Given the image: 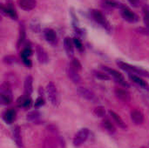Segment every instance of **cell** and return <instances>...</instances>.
I'll return each instance as SVG.
<instances>
[{"instance_id":"44dd1931","label":"cell","mask_w":149,"mask_h":148,"mask_svg":"<svg viewBox=\"0 0 149 148\" xmlns=\"http://www.w3.org/2000/svg\"><path fill=\"white\" fill-rule=\"evenodd\" d=\"M2 10L3 13H5L7 16H9L10 17H11L12 19H17V11L15 10V9L12 6L7 5L5 7H2Z\"/></svg>"},{"instance_id":"8d00e7d4","label":"cell","mask_w":149,"mask_h":148,"mask_svg":"<svg viewBox=\"0 0 149 148\" xmlns=\"http://www.w3.org/2000/svg\"><path fill=\"white\" fill-rule=\"evenodd\" d=\"M21 58H22L24 64L27 67H31V59H30V57L21 56Z\"/></svg>"},{"instance_id":"d590c367","label":"cell","mask_w":149,"mask_h":148,"mask_svg":"<svg viewBox=\"0 0 149 148\" xmlns=\"http://www.w3.org/2000/svg\"><path fill=\"white\" fill-rule=\"evenodd\" d=\"M43 105H45L44 97L39 95V97L37 99V100H36V102H35V106H36V107H38V106H43Z\"/></svg>"},{"instance_id":"277c9868","label":"cell","mask_w":149,"mask_h":148,"mask_svg":"<svg viewBox=\"0 0 149 148\" xmlns=\"http://www.w3.org/2000/svg\"><path fill=\"white\" fill-rule=\"evenodd\" d=\"M92 17L99 24H100L102 27L106 28L107 30L110 31V24L109 22L107 20V17H105V15L99 10H93L91 11Z\"/></svg>"},{"instance_id":"cb8c5ba5","label":"cell","mask_w":149,"mask_h":148,"mask_svg":"<svg viewBox=\"0 0 149 148\" xmlns=\"http://www.w3.org/2000/svg\"><path fill=\"white\" fill-rule=\"evenodd\" d=\"M130 78H131V79L135 83V84H137L138 85H140L141 87H142V88H148V85L147 84V82L146 81H144L140 76H137V75H131L130 76Z\"/></svg>"},{"instance_id":"484cf974","label":"cell","mask_w":149,"mask_h":148,"mask_svg":"<svg viewBox=\"0 0 149 148\" xmlns=\"http://www.w3.org/2000/svg\"><path fill=\"white\" fill-rule=\"evenodd\" d=\"M93 74H94V76H95L97 79H100V80H105V81H107V80H110V79H111L110 75H109L108 73H107L106 72H100V71H93Z\"/></svg>"},{"instance_id":"7a4b0ae2","label":"cell","mask_w":149,"mask_h":148,"mask_svg":"<svg viewBox=\"0 0 149 148\" xmlns=\"http://www.w3.org/2000/svg\"><path fill=\"white\" fill-rule=\"evenodd\" d=\"M12 101V92L9 82H3L0 88V102L2 105H9Z\"/></svg>"},{"instance_id":"4fadbf2b","label":"cell","mask_w":149,"mask_h":148,"mask_svg":"<svg viewBox=\"0 0 149 148\" xmlns=\"http://www.w3.org/2000/svg\"><path fill=\"white\" fill-rule=\"evenodd\" d=\"M19 7L26 11L33 10L36 5H37V1L36 0H19L18 1Z\"/></svg>"},{"instance_id":"ba28073f","label":"cell","mask_w":149,"mask_h":148,"mask_svg":"<svg viewBox=\"0 0 149 148\" xmlns=\"http://www.w3.org/2000/svg\"><path fill=\"white\" fill-rule=\"evenodd\" d=\"M88 136H89V130L87 128L81 129L75 134L73 138V145L75 147H80L82 144H84V142H86Z\"/></svg>"},{"instance_id":"5b68a950","label":"cell","mask_w":149,"mask_h":148,"mask_svg":"<svg viewBox=\"0 0 149 148\" xmlns=\"http://www.w3.org/2000/svg\"><path fill=\"white\" fill-rule=\"evenodd\" d=\"M103 70H104L107 73H108L109 75H111L113 78H114V79H115L118 83H120V85H122L125 86V87H129V85H128L127 82L125 80V78L123 77V75H122L120 72H119L118 71H116V70H114V69H112V68H110V67H108V66H103Z\"/></svg>"},{"instance_id":"e0dca14e","label":"cell","mask_w":149,"mask_h":148,"mask_svg":"<svg viewBox=\"0 0 149 148\" xmlns=\"http://www.w3.org/2000/svg\"><path fill=\"white\" fill-rule=\"evenodd\" d=\"M16 115L17 113L14 109L10 108L6 110L3 113V120L7 123V124H11L15 121L16 120Z\"/></svg>"},{"instance_id":"f546056e","label":"cell","mask_w":149,"mask_h":148,"mask_svg":"<svg viewBox=\"0 0 149 148\" xmlns=\"http://www.w3.org/2000/svg\"><path fill=\"white\" fill-rule=\"evenodd\" d=\"M3 63L4 64H7V65H12L14 63H17V58L15 57V56H12V55H8V56H5L3 59Z\"/></svg>"},{"instance_id":"8992f818","label":"cell","mask_w":149,"mask_h":148,"mask_svg":"<svg viewBox=\"0 0 149 148\" xmlns=\"http://www.w3.org/2000/svg\"><path fill=\"white\" fill-rule=\"evenodd\" d=\"M120 14L122 17L126 21L129 23H135L138 21V17L136 16V14L134 13L128 7L125 6L124 4L121 5V7L120 8Z\"/></svg>"},{"instance_id":"1f68e13d","label":"cell","mask_w":149,"mask_h":148,"mask_svg":"<svg viewBox=\"0 0 149 148\" xmlns=\"http://www.w3.org/2000/svg\"><path fill=\"white\" fill-rule=\"evenodd\" d=\"M72 40H73V44H74V45L76 46V48H77L79 51H84V46H83L81 41H80L78 38H74Z\"/></svg>"},{"instance_id":"f1b7e54d","label":"cell","mask_w":149,"mask_h":148,"mask_svg":"<svg viewBox=\"0 0 149 148\" xmlns=\"http://www.w3.org/2000/svg\"><path fill=\"white\" fill-rule=\"evenodd\" d=\"M93 114L96 117L103 118V117L106 116V110H105V108L103 106H98L93 110Z\"/></svg>"},{"instance_id":"7c38bea8","label":"cell","mask_w":149,"mask_h":148,"mask_svg":"<svg viewBox=\"0 0 149 148\" xmlns=\"http://www.w3.org/2000/svg\"><path fill=\"white\" fill-rule=\"evenodd\" d=\"M64 46L65 50L67 53V56L69 58H72L74 55V44L73 40L70 38L69 37H66L64 40Z\"/></svg>"},{"instance_id":"836d02e7","label":"cell","mask_w":149,"mask_h":148,"mask_svg":"<svg viewBox=\"0 0 149 148\" xmlns=\"http://www.w3.org/2000/svg\"><path fill=\"white\" fill-rule=\"evenodd\" d=\"M144 22L148 30L149 31V8H148L144 12Z\"/></svg>"},{"instance_id":"d6a6232c","label":"cell","mask_w":149,"mask_h":148,"mask_svg":"<svg viewBox=\"0 0 149 148\" xmlns=\"http://www.w3.org/2000/svg\"><path fill=\"white\" fill-rule=\"evenodd\" d=\"M32 54L31 49L30 46H26L22 51H21V56H25V57H31V55Z\"/></svg>"},{"instance_id":"74e56055","label":"cell","mask_w":149,"mask_h":148,"mask_svg":"<svg viewBox=\"0 0 149 148\" xmlns=\"http://www.w3.org/2000/svg\"><path fill=\"white\" fill-rule=\"evenodd\" d=\"M128 2L134 7H138L140 3V0H128Z\"/></svg>"},{"instance_id":"8fae6325","label":"cell","mask_w":149,"mask_h":148,"mask_svg":"<svg viewBox=\"0 0 149 148\" xmlns=\"http://www.w3.org/2000/svg\"><path fill=\"white\" fill-rule=\"evenodd\" d=\"M44 36L46 39V41L52 44H56L58 42V37L57 34L55 32V31H53L51 28H46L44 31Z\"/></svg>"},{"instance_id":"5bb4252c","label":"cell","mask_w":149,"mask_h":148,"mask_svg":"<svg viewBox=\"0 0 149 148\" xmlns=\"http://www.w3.org/2000/svg\"><path fill=\"white\" fill-rule=\"evenodd\" d=\"M36 53H37V57H38V60L39 63L41 64H46L49 60L48 55L46 53V51L44 50V48H42L40 45H37L36 47Z\"/></svg>"},{"instance_id":"e575fe53","label":"cell","mask_w":149,"mask_h":148,"mask_svg":"<svg viewBox=\"0 0 149 148\" xmlns=\"http://www.w3.org/2000/svg\"><path fill=\"white\" fill-rule=\"evenodd\" d=\"M72 65L75 68V69H77L78 71L79 70H81V64L79 63V61L77 59V58H73L72 59Z\"/></svg>"},{"instance_id":"ffe728a7","label":"cell","mask_w":149,"mask_h":148,"mask_svg":"<svg viewBox=\"0 0 149 148\" xmlns=\"http://www.w3.org/2000/svg\"><path fill=\"white\" fill-rule=\"evenodd\" d=\"M109 113H110L111 117L113 118V120H114V122L117 124V126H118L119 127H120V128H122V129H127V125L124 122V120L120 118V115H118V114H117L116 113H114L113 111H110Z\"/></svg>"},{"instance_id":"4316f807","label":"cell","mask_w":149,"mask_h":148,"mask_svg":"<svg viewBox=\"0 0 149 148\" xmlns=\"http://www.w3.org/2000/svg\"><path fill=\"white\" fill-rule=\"evenodd\" d=\"M102 3L110 8H119V9L122 5V3H119L116 0H102Z\"/></svg>"},{"instance_id":"83f0119b","label":"cell","mask_w":149,"mask_h":148,"mask_svg":"<svg viewBox=\"0 0 149 148\" xmlns=\"http://www.w3.org/2000/svg\"><path fill=\"white\" fill-rule=\"evenodd\" d=\"M25 39V27L24 24H20L19 28V37H18V41H17V47L20 46V44H23V42Z\"/></svg>"},{"instance_id":"ac0fdd59","label":"cell","mask_w":149,"mask_h":148,"mask_svg":"<svg viewBox=\"0 0 149 148\" xmlns=\"http://www.w3.org/2000/svg\"><path fill=\"white\" fill-rule=\"evenodd\" d=\"M32 83H33V79L31 76H28L26 77L25 80H24V95L27 96V97H30V95L31 94L32 91H33V88H32Z\"/></svg>"},{"instance_id":"3957f363","label":"cell","mask_w":149,"mask_h":148,"mask_svg":"<svg viewBox=\"0 0 149 148\" xmlns=\"http://www.w3.org/2000/svg\"><path fill=\"white\" fill-rule=\"evenodd\" d=\"M46 94L49 101L51 104L54 106H58V90L53 82H50L46 85Z\"/></svg>"},{"instance_id":"9c48e42d","label":"cell","mask_w":149,"mask_h":148,"mask_svg":"<svg viewBox=\"0 0 149 148\" xmlns=\"http://www.w3.org/2000/svg\"><path fill=\"white\" fill-rule=\"evenodd\" d=\"M114 94H115V96H116V98L118 99H120V101H122L124 103H129L130 100H131L130 93L126 89L116 88L114 90Z\"/></svg>"},{"instance_id":"6da1fadb","label":"cell","mask_w":149,"mask_h":148,"mask_svg":"<svg viewBox=\"0 0 149 148\" xmlns=\"http://www.w3.org/2000/svg\"><path fill=\"white\" fill-rule=\"evenodd\" d=\"M117 65L118 66L124 70L125 72L130 73V74H133V75H137V76H143V77H147L149 78V72L140 68V67H136V66H134V65H131L127 63H125L123 61H120V60H118L117 62Z\"/></svg>"},{"instance_id":"603a6c76","label":"cell","mask_w":149,"mask_h":148,"mask_svg":"<svg viewBox=\"0 0 149 148\" xmlns=\"http://www.w3.org/2000/svg\"><path fill=\"white\" fill-rule=\"evenodd\" d=\"M27 120L29 121H31L33 123H38L40 122V113L38 111H32L30 112L27 114Z\"/></svg>"},{"instance_id":"f35d334b","label":"cell","mask_w":149,"mask_h":148,"mask_svg":"<svg viewBox=\"0 0 149 148\" xmlns=\"http://www.w3.org/2000/svg\"><path fill=\"white\" fill-rule=\"evenodd\" d=\"M141 148H147V147H141Z\"/></svg>"},{"instance_id":"d6986e66","label":"cell","mask_w":149,"mask_h":148,"mask_svg":"<svg viewBox=\"0 0 149 148\" xmlns=\"http://www.w3.org/2000/svg\"><path fill=\"white\" fill-rule=\"evenodd\" d=\"M13 139L18 148H23V140H22V135L19 126H16L13 131Z\"/></svg>"},{"instance_id":"30bf717a","label":"cell","mask_w":149,"mask_h":148,"mask_svg":"<svg viewBox=\"0 0 149 148\" xmlns=\"http://www.w3.org/2000/svg\"><path fill=\"white\" fill-rule=\"evenodd\" d=\"M67 75H68V78L74 84H79L81 82V78L78 72V70L75 69L72 65L67 68Z\"/></svg>"},{"instance_id":"d4e9b609","label":"cell","mask_w":149,"mask_h":148,"mask_svg":"<svg viewBox=\"0 0 149 148\" xmlns=\"http://www.w3.org/2000/svg\"><path fill=\"white\" fill-rule=\"evenodd\" d=\"M17 105L22 107H28L31 105V99L25 95H23L17 99Z\"/></svg>"},{"instance_id":"52a82bcc","label":"cell","mask_w":149,"mask_h":148,"mask_svg":"<svg viewBox=\"0 0 149 148\" xmlns=\"http://www.w3.org/2000/svg\"><path fill=\"white\" fill-rule=\"evenodd\" d=\"M78 92L81 97L86 99V100L93 102V103H97L99 102V99L97 98L96 94L90 89L86 87H79L78 88Z\"/></svg>"},{"instance_id":"4dcf8cb0","label":"cell","mask_w":149,"mask_h":148,"mask_svg":"<svg viewBox=\"0 0 149 148\" xmlns=\"http://www.w3.org/2000/svg\"><path fill=\"white\" fill-rule=\"evenodd\" d=\"M31 29L35 31V32H38L40 31V24L38 20L33 19L31 23Z\"/></svg>"},{"instance_id":"9a60e30c","label":"cell","mask_w":149,"mask_h":148,"mask_svg":"<svg viewBox=\"0 0 149 148\" xmlns=\"http://www.w3.org/2000/svg\"><path fill=\"white\" fill-rule=\"evenodd\" d=\"M131 120L135 125L140 126L144 122V115L141 111L135 109L131 113Z\"/></svg>"},{"instance_id":"ab89813d","label":"cell","mask_w":149,"mask_h":148,"mask_svg":"<svg viewBox=\"0 0 149 148\" xmlns=\"http://www.w3.org/2000/svg\"><path fill=\"white\" fill-rule=\"evenodd\" d=\"M148 90H149V87H148Z\"/></svg>"},{"instance_id":"2e32d148","label":"cell","mask_w":149,"mask_h":148,"mask_svg":"<svg viewBox=\"0 0 149 148\" xmlns=\"http://www.w3.org/2000/svg\"><path fill=\"white\" fill-rule=\"evenodd\" d=\"M59 136H56V138H52V136L46 137L44 142V148H58V145L59 144Z\"/></svg>"},{"instance_id":"7402d4cb","label":"cell","mask_w":149,"mask_h":148,"mask_svg":"<svg viewBox=\"0 0 149 148\" xmlns=\"http://www.w3.org/2000/svg\"><path fill=\"white\" fill-rule=\"evenodd\" d=\"M101 125H102L103 128H104L107 132H108L109 133H112V134H113V133H114L116 132L115 126H113V124L108 119L104 120L102 121Z\"/></svg>"}]
</instances>
